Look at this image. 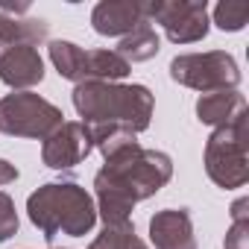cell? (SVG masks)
Masks as SVG:
<instances>
[{"instance_id": "3", "label": "cell", "mask_w": 249, "mask_h": 249, "mask_svg": "<svg viewBox=\"0 0 249 249\" xmlns=\"http://www.w3.org/2000/svg\"><path fill=\"white\" fill-rule=\"evenodd\" d=\"M27 214L47 240H53L56 234L85 237L97 226L94 196L82 185L68 179L36 188L27 199Z\"/></svg>"}, {"instance_id": "17", "label": "cell", "mask_w": 249, "mask_h": 249, "mask_svg": "<svg viewBox=\"0 0 249 249\" xmlns=\"http://www.w3.org/2000/svg\"><path fill=\"white\" fill-rule=\"evenodd\" d=\"M88 249H150L138 234L132 223H123V226H103V231L91 240Z\"/></svg>"}, {"instance_id": "4", "label": "cell", "mask_w": 249, "mask_h": 249, "mask_svg": "<svg viewBox=\"0 0 249 249\" xmlns=\"http://www.w3.org/2000/svg\"><path fill=\"white\" fill-rule=\"evenodd\" d=\"M246 120H249V111L234 123H229V126H217L205 141V173L223 191H234L249 182Z\"/></svg>"}, {"instance_id": "16", "label": "cell", "mask_w": 249, "mask_h": 249, "mask_svg": "<svg viewBox=\"0 0 249 249\" xmlns=\"http://www.w3.org/2000/svg\"><path fill=\"white\" fill-rule=\"evenodd\" d=\"M82 47L73 44V41H50V62L53 68L59 71L62 79H71V82H82Z\"/></svg>"}, {"instance_id": "10", "label": "cell", "mask_w": 249, "mask_h": 249, "mask_svg": "<svg viewBox=\"0 0 249 249\" xmlns=\"http://www.w3.org/2000/svg\"><path fill=\"white\" fill-rule=\"evenodd\" d=\"M150 240L156 249H196L188 208H164L150 217Z\"/></svg>"}, {"instance_id": "7", "label": "cell", "mask_w": 249, "mask_h": 249, "mask_svg": "<svg viewBox=\"0 0 249 249\" xmlns=\"http://www.w3.org/2000/svg\"><path fill=\"white\" fill-rule=\"evenodd\" d=\"M147 21L161 24L173 44H194L208 36L205 0H153L147 3Z\"/></svg>"}, {"instance_id": "13", "label": "cell", "mask_w": 249, "mask_h": 249, "mask_svg": "<svg viewBox=\"0 0 249 249\" xmlns=\"http://www.w3.org/2000/svg\"><path fill=\"white\" fill-rule=\"evenodd\" d=\"M132 65L114 50H85L82 53V82H120L129 76Z\"/></svg>"}, {"instance_id": "1", "label": "cell", "mask_w": 249, "mask_h": 249, "mask_svg": "<svg viewBox=\"0 0 249 249\" xmlns=\"http://www.w3.org/2000/svg\"><path fill=\"white\" fill-rule=\"evenodd\" d=\"M173 179V159L161 150H147L141 144L106 159L103 170L94 176L97 217L103 226L132 223V208L141 199L156 196Z\"/></svg>"}, {"instance_id": "5", "label": "cell", "mask_w": 249, "mask_h": 249, "mask_svg": "<svg viewBox=\"0 0 249 249\" xmlns=\"http://www.w3.org/2000/svg\"><path fill=\"white\" fill-rule=\"evenodd\" d=\"M62 108L33 91H15L0 100V132L12 138H38L44 141L53 129L62 126Z\"/></svg>"}, {"instance_id": "19", "label": "cell", "mask_w": 249, "mask_h": 249, "mask_svg": "<svg viewBox=\"0 0 249 249\" xmlns=\"http://www.w3.org/2000/svg\"><path fill=\"white\" fill-rule=\"evenodd\" d=\"M249 21V6L246 3H231V0H223V3L214 6V24L223 33H240Z\"/></svg>"}, {"instance_id": "18", "label": "cell", "mask_w": 249, "mask_h": 249, "mask_svg": "<svg viewBox=\"0 0 249 249\" xmlns=\"http://www.w3.org/2000/svg\"><path fill=\"white\" fill-rule=\"evenodd\" d=\"M223 249H249V199L240 196L231 205V226L226 231Z\"/></svg>"}, {"instance_id": "9", "label": "cell", "mask_w": 249, "mask_h": 249, "mask_svg": "<svg viewBox=\"0 0 249 249\" xmlns=\"http://www.w3.org/2000/svg\"><path fill=\"white\" fill-rule=\"evenodd\" d=\"M147 21V3L141 0H103L91 12V27L97 36H108V38H123L132 30H138Z\"/></svg>"}, {"instance_id": "11", "label": "cell", "mask_w": 249, "mask_h": 249, "mask_svg": "<svg viewBox=\"0 0 249 249\" xmlns=\"http://www.w3.org/2000/svg\"><path fill=\"white\" fill-rule=\"evenodd\" d=\"M0 79L18 91L38 85L44 79V59L38 56V47H30V44L6 47L0 53Z\"/></svg>"}, {"instance_id": "21", "label": "cell", "mask_w": 249, "mask_h": 249, "mask_svg": "<svg viewBox=\"0 0 249 249\" xmlns=\"http://www.w3.org/2000/svg\"><path fill=\"white\" fill-rule=\"evenodd\" d=\"M15 179H18V167L12 161H6V159H0V188L15 182Z\"/></svg>"}, {"instance_id": "2", "label": "cell", "mask_w": 249, "mask_h": 249, "mask_svg": "<svg viewBox=\"0 0 249 249\" xmlns=\"http://www.w3.org/2000/svg\"><path fill=\"white\" fill-rule=\"evenodd\" d=\"M73 108L85 126H123L129 132L150 129L156 97L147 85L126 82H79L73 88Z\"/></svg>"}, {"instance_id": "15", "label": "cell", "mask_w": 249, "mask_h": 249, "mask_svg": "<svg viewBox=\"0 0 249 249\" xmlns=\"http://www.w3.org/2000/svg\"><path fill=\"white\" fill-rule=\"evenodd\" d=\"M161 50V38H159V33L150 27V24H141L138 30H132L129 36H123L120 38V44H117V56H123L129 65L132 62H150L156 53Z\"/></svg>"}, {"instance_id": "14", "label": "cell", "mask_w": 249, "mask_h": 249, "mask_svg": "<svg viewBox=\"0 0 249 249\" xmlns=\"http://www.w3.org/2000/svg\"><path fill=\"white\" fill-rule=\"evenodd\" d=\"M50 33V24L41 21V18H15V15H6L0 12V47H21V44H30L36 47L38 41H44Z\"/></svg>"}, {"instance_id": "12", "label": "cell", "mask_w": 249, "mask_h": 249, "mask_svg": "<svg viewBox=\"0 0 249 249\" xmlns=\"http://www.w3.org/2000/svg\"><path fill=\"white\" fill-rule=\"evenodd\" d=\"M249 108H246V97L231 88V91H211V94H202L196 100V120L205 123V126H229L237 117H243Z\"/></svg>"}, {"instance_id": "6", "label": "cell", "mask_w": 249, "mask_h": 249, "mask_svg": "<svg viewBox=\"0 0 249 249\" xmlns=\"http://www.w3.org/2000/svg\"><path fill=\"white\" fill-rule=\"evenodd\" d=\"M170 79L211 94V91H231L240 85V68L231 53L208 50V53H182L170 62Z\"/></svg>"}, {"instance_id": "8", "label": "cell", "mask_w": 249, "mask_h": 249, "mask_svg": "<svg viewBox=\"0 0 249 249\" xmlns=\"http://www.w3.org/2000/svg\"><path fill=\"white\" fill-rule=\"evenodd\" d=\"M94 150L91 141V129L79 120H65L59 129H53L44 144H41V161L53 170H71L79 161L88 159V153Z\"/></svg>"}, {"instance_id": "20", "label": "cell", "mask_w": 249, "mask_h": 249, "mask_svg": "<svg viewBox=\"0 0 249 249\" xmlns=\"http://www.w3.org/2000/svg\"><path fill=\"white\" fill-rule=\"evenodd\" d=\"M18 211H15V199L6 194V191H0V243L9 240L12 234H18Z\"/></svg>"}]
</instances>
